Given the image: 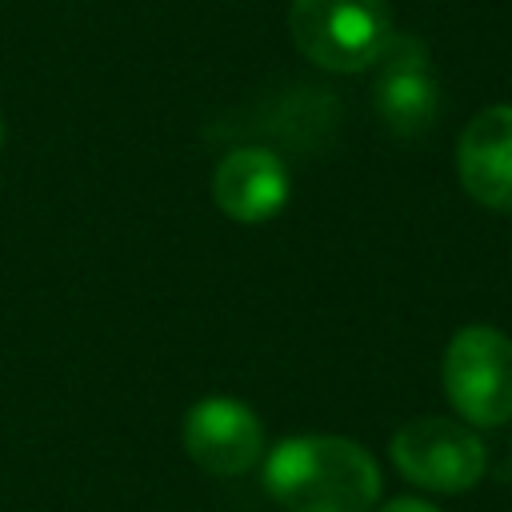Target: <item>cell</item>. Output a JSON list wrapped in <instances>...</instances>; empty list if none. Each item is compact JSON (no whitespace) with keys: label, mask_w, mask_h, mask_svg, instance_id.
I'll return each mask as SVG.
<instances>
[{"label":"cell","mask_w":512,"mask_h":512,"mask_svg":"<svg viewBox=\"0 0 512 512\" xmlns=\"http://www.w3.org/2000/svg\"><path fill=\"white\" fill-rule=\"evenodd\" d=\"M264 492L284 512H372L380 468L348 436H288L264 460Z\"/></svg>","instance_id":"cell-1"},{"label":"cell","mask_w":512,"mask_h":512,"mask_svg":"<svg viewBox=\"0 0 512 512\" xmlns=\"http://www.w3.org/2000/svg\"><path fill=\"white\" fill-rule=\"evenodd\" d=\"M288 24L296 48L328 72H364L392 40L384 0H292Z\"/></svg>","instance_id":"cell-2"},{"label":"cell","mask_w":512,"mask_h":512,"mask_svg":"<svg viewBox=\"0 0 512 512\" xmlns=\"http://www.w3.org/2000/svg\"><path fill=\"white\" fill-rule=\"evenodd\" d=\"M444 392L464 420L504 424L512 416V340L488 324L460 328L444 348Z\"/></svg>","instance_id":"cell-3"},{"label":"cell","mask_w":512,"mask_h":512,"mask_svg":"<svg viewBox=\"0 0 512 512\" xmlns=\"http://www.w3.org/2000/svg\"><path fill=\"white\" fill-rule=\"evenodd\" d=\"M392 460L412 484L448 496L468 492L488 468L480 436L448 416H416L400 424L392 436Z\"/></svg>","instance_id":"cell-4"},{"label":"cell","mask_w":512,"mask_h":512,"mask_svg":"<svg viewBox=\"0 0 512 512\" xmlns=\"http://www.w3.org/2000/svg\"><path fill=\"white\" fill-rule=\"evenodd\" d=\"M376 112L384 128L400 140H416L436 124L440 112V88L428 64V48L416 36H396L384 44L376 60V84H372Z\"/></svg>","instance_id":"cell-5"},{"label":"cell","mask_w":512,"mask_h":512,"mask_svg":"<svg viewBox=\"0 0 512 512\" xmlns=\"http://www.w3.org/2000/svg\"><path fill=\"white\" fill-rule=\"evenodd\" d=\"M184 452L208 476H240L264 452L260 416L232 396L196 400L184 416Z\"/></svg>","instance_id":"cell-6"},{"label":"cell","mask_w":512,"mask_h":512,"mask_svg":"<svg viewBox=\"0 0 512 512\" xmlns=\"http://www.w3.org/2000/svg\"><path fill=\"white\" fill-rule=\"evenodd\" d=\"M212 200L236 224H264L288 204V168L272 148L240 144L216 164Z\"/></svg>","instance_id":"cell-7"},{"label":"cell","mask_w":512,"mask_h":512,"mask_svg":"<svg viewBox=\"0 0 512 512\" xmlns=\"http://www.w3.org/2000/svg\"><path fill=\"white\" fill-rule=\"evenodd\" d=\"M456 172L472 200L512 212V104H492L468 120L456 144Z\"/></svg>","instance_id":"cell-8"},{"label":"cell","mask_w":512,"mask_h":512,"mask_svg":"<svg viewBox=\"0 0 512 512\" xmlns=\"http://www.w3.org/2000/svg\"><path fill=\"white\" fill-rule=\"evenodd\" d=\"M380 512H436V508H432V504H424V500H408V496H404V500L384 504Z\"/></svg>","instance_id":"cell-9"},{"label":"cell","mask_w":512,"mask_h":512,"mask_svg":"<svg viewBox=\"0 0 512 512\" xmlns=\"http://www.w3.org/2000/svg\"><path fill=\"white\" fill-rule=\"evenodd\" d=\"M0 144H4V120H0Z\"/></svg>","instance_id":"cell-10"}]
</instances>
